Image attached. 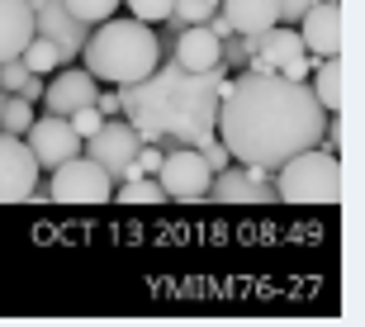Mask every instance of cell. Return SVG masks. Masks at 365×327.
Wrapping results in <instances>:
<instances>
[{
	"label": "cell",
	"instance_id": "obj_1",
	"mask_svg": "<svg viewBox=\"0 0 365 327\" xmlns=\"http://www.w3.org/2000/svg\"><path fill=\"white\" fill-rule=\"evenodd\" d=\"M323 119L327 114L313 100L309 81H289L275 71H242L223 85L218 100V137L228 157L266 171H275L304 147H318Z\"/></svg>",
	"mask_w": 365,
	"mask_h": 327
},
{
	"label": "cell",
	"instance_id": "obj_2",
	"mask_svg": "<svg viewBox=\"0 0 365 327\" xmlns=\"http://www.w3.org/2000/svg\"><path fill=\"white\" fill-rule=\"evenodd\" d=\"M228 85V67L185 71L176 62L157 67L133 85H119V114H128L133 133L157 147H195L218 128V100Z\"/></svg>",
	"mask_w": 365,
	"mask_h": 327
},
{
	"label": "cell",
	"instance_id": "obj_3",
	"mask_svg": "<svg viewBox=\"0 0 365 327\" xmlns=\"http://www.w3.org/2000/svg\"><path fill=\"white\" fill-rule=\"evenodd\" d=\"M81 62L95 81L105 85H133L143 81L157 62H162V38L152 33V24L143 19H100L91 24L81 43Z\"/></svg>",
	"mask_w": 365,
	"mask_h": 327
},
{
	"label": "cell",
	"instance_id": "obj_4",
	"mask_svg": "<svg viewBox=\"0 0 365 327\" xmlns=\"http://www.w3.org/2000/svg\"><path fill=\"white\" fill-rule=\"evenodd\" d=\"M275 199L284 204H337L341 199V162L327 147H304L289 162H280L271 171Z\"/></svg>",
	"mask_w": 365,
	"mask_h": 327
},
{
	"label": "cell",
	"instance_id": "obj_5",
	"mask_svg": "<svg viewBox=\"0 0 365 327\" xmlns=\"http://www.w3.org/2000/svg\"><path fill=\"white\" fill-rule=\"evenodd\" d=\"M309 67L313 57L294 24H271L266 33H257V48L247 57V71H275V76H289V81H309Z\"/></svg>",
	"mask_w": 365,
	"mask_h": 327
},
{
	"label": "cell",
	"instance_id": "obj_6",
	"mask_svg": "<svg viewBox=\"0 0 365 327\" xmlns=\"http://www.w3.org/2000/svg\"><path fill=\"white\" fill-rule=\"evenodd\" d=\"M48 199H57V204H109L114 199V180H109V171L100 162H91L86 152H76L62 166H53Z\"/></svg>",
	"mask_w": 365,
	"mask_h": 327
},
{
	"label": "cell",
	"instance_id": "obj_7",
	"mask_svg": "<svg viewBox=\"0 0 365 327\" xmlns=\"http://www.w3.org/2000/svg\"><path fill=\"white\" fill-rule=\"evenodd\" d=\"M157 180H162L166 199L195 204V199H209V180H214V171L204 166V157L195 147H166L162 166H157Z\"/></svg>",
	"mask_w": 365,
	"mask_h": 327
},
{
	"label": "cell",
	"instance_id": "obj_8",
	"mask_svg": "<svg viewBox=\"0 0 365 327\" xmlns=\"http://www.w3.org/2000/svg\"><path fill=\"white\" fill-rule=\"evenodd\" d=\"M138 147H143V137L133 133V123H128V119H105L91 137H81V152L91 157V162L105 166L114 185L123 180V171H128V162L138 157Z\"/></svg>",
	"mask_w": 365,
	"mask_h": 327
},
{
	"label": "cell",
	"instance_id": "obj_9",
	"mask_svg": "<svg viewBox=\"0 0 365 327\" xmlns=\"http://www.w3.org/2000/svg\"><path fill=\"white\" fill-rule=\"evenodd\" d=\"M38 190V162L24 137L0 133V204H29Z\"/></svg>",
	"mask_w": 365,
	"mask_h": 327
},
{
	"label": "cell",
	"instance_id": "obj_10",
	"mask_svg": "<svg viewBox=\"0 0 365 327\" xmlns=\"http://www.w3.org/2000/svg\"><path fill=\"white\" fill-rule=\"evenodd\" d=\"M29 10H34V33L53 43L57 53H62V62L81 57V43L91 33V24H81L62 0H29Z\"/></svg>",
	"mask_w": 365,
	"mask_h": 327
},
{
	"label": "cell",
	"instance_id": "obj_11",
	"mask_svg": "<svg viewBox=\"0 0 365 327\" xmlns=\"http://www.w3.org/2000/svg\"><path fill=\"white\" fill-rule=\"evenodd\" d=\"M29 152H34V162H38V171L48 166H62L67 157H76L81 152V133L67 123V114H34V123H29Z\"/></svg>",
	"mask_w": 365,
	"mask_h": 327
},
{
	"label": "cell",
	"instance_id": "obj_12",
	"mask_svg": "<svg viewBox=\"0 0 365 327\" xmlns=\"http://www.w3.org/2000/svg\"><path fill=\"white\" fill-rule=\"evenodd\" d=\"M299 38L309 57H341V5L337 0H313L299 14Z\"/></svg>",
	"mask_w": 365,
	"mask_h": 327
},
{
	"label": "cell",
	"instance_id": "obj_13",
	"mask_svg": "<svg viewBox=\"0 0 365 327\" xmlns=\"http://www.w3.org/2000/svg\"><path fill=\"white\" fill-rule=\"evenodd\" d=\"M95 90H100V81H95L91 71H76L67 62V67H57V76L48 85H43V105H48V114H71V109L81 105H95Z\"/></svg>",
	"mask_w": 365,
	"mask_h": 327
},
{
	"label": "cell",
	"instance_id": "obj_14",
	"mask_svg": "<svg viewBox=\"0 0 365 327\" xmlns=\"http://www.w3.org/2000/svg\"><path fill=\"white\" fill-rule=\"evenodd\" d=\"M209 199H218V204H271L275 185H261V180H252V171H247L242 162L237 166L228 162L209 180Z\"/></svg>",
	"mask_w": 365,
	"mask_h": 327
},
{
	"label": "cell",
	"instance_id": "obj_15",
	"mask_svg": "<svg viewBox=\"0 0 365 327\" xmlns=\"http://www.w3.org/2000/svg\"><path fill=\"white\" fill-rule=\"evenodd\" d=\"M176 67L185 71H214L223 67V38H214L204 24H185L176 38V57H171Z\"/></svg>",
	"mask_w": 365,
	"mask_h": 327
},
{
	"label": "cell",
	"instance_id": "obj_16",
	"mask_svg": "<svg viewBox=\"0 0 365 327\" xmlns=\"http://www.w3.org/2000/svg\"><path fill=\"white\" fill-rule=\"evenodd\" d=\"M29 38H34V10H29V0H0V62L19 57Z\"/></svg>",
	"mask_w": 365,
	"mask_h": 327
},
{
	"label": "cell",
	"instance_id": "obj_17",
	"mask_svg": "<svg viewBox=\"0 0 365 327\" xmlns=\"http://www.w3.org/2000/svg\"><path fill=\"white\" fill-rule=\"evenodd\" d=\"M223 14H228L232 33H247V38H257L271 24H280V5L275 0H223Z\"/></svg>",
	"mask_w": 365,
	"mask_h": 327
},
{
	"label": "cell",
	"instance_id": "obj_18",
	"mask_svg": "<svg viewBox=\"0 0 365 327\" xmlns=\"http://www.w3.org/2000/svg\"><path fill=\"white\" fill-rule=\"evenodd\" d=\"M309 90L313 100L323 105V114H337L341 109V62L337 57H313V67H309Z\"/></svg>",
	"mask_w": 365,
	"mask_h": 327
},
{
	"label": "cell",
	"instance_id": "obj_19",
	"mask_svg": "<svg viewBox=\"0 0 365 327\" xmlns=\"http://www.w3.org/2000/svg\"><path fill=\"white\" fill-rule=\"evenodd\" d=\"M114 199H119V204H162L166 190H162L157 176H133V180H119V185H114Z\"/></svg>",
	"mask_w": 365,
	"mask_h": 327
},
{
	"label": "cell",
	"instance_id": "obj_20",
	"mask_svg": "<svg viewBox=\"0 0 365 327\" xmlns=\"http://www.w3.org/2000/svg\"><path fill=\"white\" fill-rule=\"evenodd\" d=\"M19 62H24V67L34 71V76H53L57 67H67V62H62V53H57V48H53L48 38H38V33H34V38L24 43V53H19Z\"/></svg>",
	"mask_w": 365,
	"mask_h": 327
},
{
	"label": "cell",
	"instance_id": "obj_21",
	"mask_svg": "<svg viewBox=\"0 0 365 327\" xmlns=\"http://www.w3.org/2000/svg\"><path fill=\"white\" fill-rule=\"evenodd\" d=\"M29 123H34V100H24V95H5L0 100V133L24 137Z\"/></svg>",
	"mask_w": 365,
	"mask_h": 327
},
{
	"label": "cell",
	"instance_id": "obj_22",
	"mask_svg": "<svg viewBox=\"0 0 365 327\" xmlns=\"http://www.w3.org/2000/svg\"><path fill=\"white\" fill-rule=\"evenodd\" d=\"M214 10H218V0H171V14L166 19L176 28H185V24H204Z\"/></svg>",
	"mask_w": 365,
	"mask_h": 327
},
{
	"label": "cell",
	"instance_id": "obj_23",
	"mask_svg": "<svg viewBox=\"0 0 365 327\" xmlns=\"http://www.w3.org/2000/svg\"><path fill=\"white\" fill-rule=\"evenodd\" d=\"M62 5H67L81 24H100V19H109V14L119 10L123 0H62Z\"/></svg>",
	"mask_w": 365,
	"mask_h": 327
},
{
	"label": "cell",
	"instance_id": "obj_24",
	"mask_svg": "<svg viewBox=\"0 0 365 327\" xmlns=\"http://www.w3.org/2000/svg\"><path fill=\"white\" fill-rule=\"evenodd\" d=\"M123 5L143 24H166V14H171V0H123Z\"/></svg>",
	"mask_w": 365,
	"mask_h": 327
},
{
	"label": "cell",
	"instance_id": "obj_25",
	"mask_svg": "<svg viewBox=\"0 0 365 327\" xmlns=\"http://www.w3.org/2000/svg\"><path fill=\"white\" fill-rule=\"evenodd\" d=\"M24 81H29V67L19 62V57L0 62V90H5V95H19V90H24Z\"/></svg>",
	"mask_w": 365,
	"mask_h": 327
},
{
	"label": "cell",
	"instance_id": "obj_26",
	"mask_svg": "<svg viewBox=\"0 0 365 327\" xmlns=\"http://www.w3.org/2000/svg\"><path fill=\"white\" fill-rule=\"evenodd\" d=\"M67 123H71V128H76V133H81V137H91L95 128L105 123V114H100V109H95V105H81V109H71V114H67Z\"/></svg>",
	"mask_w": 365,
	"mask_h": 327
},
{
	"label": "cell",
	"instance_id": "obj_27",
	"mask_svg": "<svg viewBox=\"0 0 365 327\" xmlns=\"http://www.w3.org/2000/svg\"><path fill=\"white\" fill-rule=\"evenodd\" d=\"M275 5H280V24H299V14L309 10L313 0H275Z\"/></svg>",
	"mask_w": 365,
	"mask_h": 327
},
{
	"label": "cell",
	"instance_id": "obj_28",
	"mask_svg": "<svg viewBox=\"0 0 365 327\" xmlns=\"http://www.w3.org/2000/svg\"><path fill=\"white\" fill-rule=\"evenodd\" d=\"M95 109H100V114H119V95H105V90H95Z\"/></svg>",
	"mask_w": 365,
	"mask_h": 327
},
{
	"label": "cell",
	"instance_id": "obj_29",
	"mask_svg": "<svg viewBox=\"0 0 365 327\" xmlns=\"http://www.w3.org/2000/svg\"><path fill=\"white\" fill-rule=\"evenodd\" d=\"M19 95H24V100H43V81L34 76V71H29V81H24V90H19Z\"/></svg>",
	"mask_w": 365,
	"mask_h": 327
},
{
	"label": "cell",
	"instance_id": "obj_30",
	"mask_svg": "<svg viewBox=\"0 0 365 327\" xmlns=\"http://www.w3.org/2000/svg\"><path fill=\"white\" fill-rule=\"evenodd\" d=\"M0 100H5V90H0Z\"/></svg>",
	"mask_w": 365,
	"mask_h": 327
}]
</instances>
